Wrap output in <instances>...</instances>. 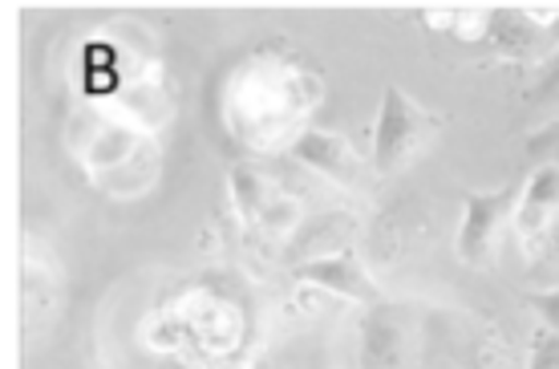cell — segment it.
<instances>
[{
	"instance_id": "obj_8",
	"label": "cell",
	"mask_w": 559,
	"mask_h": 369,
	"mask_svg": "<svg viewBox=\"0 0 559 369\" xmlns=\"http://www.w3.org/2000/svg\"><path fill=\"white\" fill-rule=\"evenodd\" d=\"M532 305L547 325H551V333H559V288L556 293H539V297H532Z\"/></svg>"
},
{
	"instance_id": "obj_1",
	"label": "cell",
	"mask_w": 559,
	"mask_h": 369,
	"mask_svg": "<svg viewBox=\"0 0 559 369\" xmlns=\"http://www.w3.org/2000/svg\"><path fill=\"white\" fill-rule=\"evenodd\" d=\"M430 110H421L418 102L406 98L402 85H390L385 98H381L378 134H373V163H378L381 175H390V170H397L402 163L418 155L421 146L430 142Z\"/></svg>"
},
{
	"instance_id": "obj_5",
	"label": "cell",
	"mask_w": 559,
	"mask_h": 369,
	"mask_svg": "<svg viewBox=\"0 0 559 369\" xmlns=\"http://www.w3.org/2000/svg\"><path fill=\"white\" fill-rule=\"evenodd\" d=\"M559 203V167H547L539 170L532 179V187H527V195H523V207H519V227L523 231H532V227H539L551 215V207Z\"/></svg>"
},
{
	"instance_id": "obj_6",
	"label": "cell",
	"mask_w": 559,
	"mask_h": 369,
	"mask_svg": "<svg viewBox=\"0 0 559 369\" xmlns=\"http://www.w3.org/2000/svg\"><path fill=\"white\" fill-rule=\"evenodd\" d=\"M231 195H236V207L243 219H252L260 212V195H264V183H260V170L252 167H236L231 170Z\"/></svg>"
},
{
	"instance_id": "obj_3",
	"label": "cell",
	"mask_w": 559,
	"mask_h": 369,
	"mask_svg": "<svg viewBox=\"0 0 559 369\" xmlns=\"http://www.w3.org/2000/svg\"><path fill=\"white\" fill-rule=\"evenodd\" d=\"M293 276L305 284H321V288H329V293L345 300H357V305H378L381 300V288L373 284V276L365 272V264L353 252L305 260V264H296Z\"/></svg>"
},
{
	"instance_id": "obj_4",
	"label": "cell",
	"mask_w": 559,
	"mask_h": 369,
	"mask_svg": "<svg viewBox=\"0 0 559 369\" xmlns=\"http://www.w3.org/2000/svg\"><path fill=\"white\" fill-rule=\"evenodd\" d=\"M293 158H300L305 167L321 170L336 183L353 187L361 179V158L353 151L345 139H336V134H324V130H305L300 139L293 142Z\"/></svg>"
},
{
	"instance_id": "obj_7",
	"label": "cell",
	"mask_w": 559,
	"mask_h": 369,
	"mask_svg": "<svg viewBox=\"0 0 559 369\" xmlns=\"http://www.w3.org/2000/svg\"><path fill=\"white\" fill-rule=\"evenodd\" d=\"M527 369H559V333H539Z\"/></svg>"
},
{
	"instance_id": "obj_2",
	"label": "cell",
	"mask_w": 559,
	"mask_h": 369,
	"mask_svg": "<svg viewBox=\"0 0 559 369\" xmlns=\"http://www.w3.org/2000/svg\"><path fill=\"white\" fill-rule=\"evenodd\" d=\"M519 203L515 187H503V191H471L466 195V207H462V227H459V255L466 264H483L490 255V243H495V231L503 224L511 207Z\"/></svg>"
}]
</instances>
